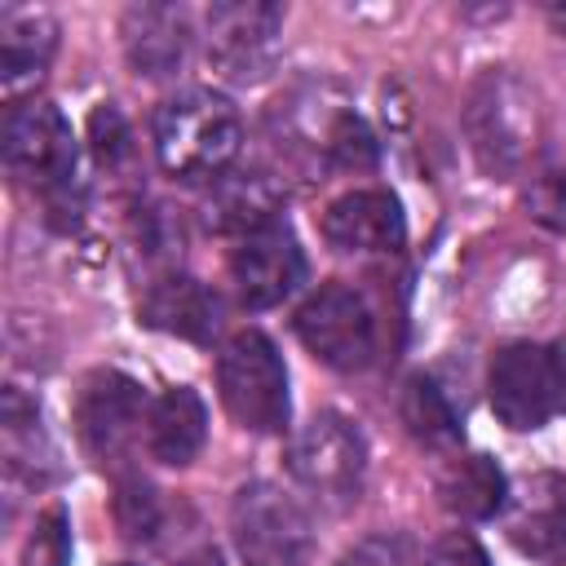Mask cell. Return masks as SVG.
Instances as JSON below:
<instances>
[{
	"label": "cell",
	"mask_w": 566,
	"mask_h": 566,
	"mask_svg": "<svg viewBox=\"0 0 566 566\" xmlns=\"http://www.w3.org/2000/svg\"><path fill=\"white\" fill-rule=\"evenodd\" d=\"M155 159L168 177L217 181L243 146V119L217 88H181L155 106Z\"/></svg>",
	"instance_id": "6da1fadb"
},
{
	"label": "cell",
	"mask_w": 566,
	"mask_h": 566,
	"mask_svg": "<svg viewBox=\"0 0 566 566\" xmlns=\"http://www.w3.org/2000/svg\"><path fill=\"white\" fill-rule=\"evenodd\" d=\"M0 150L9 172L31 186L44 208L57 212H80V186H75V133L66 124V115L53 102H22L9 106L4 115V133H0Z\"/></svg>",
	"instance_id": "7a4b0ae2"
},
{
	"label": "cell",
	"mask_w": 566,
	"mask_h": 566,
	"mask_svg": "<svg viewBox=\"0 0 566 566\" xmlns=\"http://www.w3.org/2000/svg\"><path fill=\"white\" fill-rule=\"evenodd\" d=\"M464 133L478 164L495 177H513L539 137L535 93L504 66H491L473 80L464 102Z\"/></svg>",
	"instance_id": "3957f363"
},
{
	"label": "cell",
	"mask_w": 566,
	"mask_h": 566,
	"mask_svg": "<svg viewBox=\"0 0 566 566\" xmlns=\"http://www.w3.org/2000/svg\"><path fill=\"white\" fill-rule=\"evenodd\" d=\"M217 394L239 429L248 433L287 429V416H292L287 367L265 332L243 327L217 349Z\"/></svg>",
	"instance_id": "277c9868"
},
{
	"label": "cell",
	"mask_w": 566,
	"mask_h": 566,
	"mask_svg": "<svg viewBox=\"0 0 566 566\" xmlns=\"http://www.w3.org/2000/svg\"><path fill=\"white\" fill-rule=\"evenodd\" d=\"M287 473L301 491H310L327 509L354 504L367 473V442L358 424L340 411L310 416L287 442Z\"/></svg>",
	"instance_id": "5b68a950"
},
{
	"label": "cell",
	"mask_w": 566,
	"mask_h": 566,
	"mask_svg": "<svg viewBox=\"0 0 566 566\" xmlns=\"http://www.w3.org/2000/svg\"><path fill=\"white\" fill-rule=\"evenodd\" d=\"M292 327H296L301 345L332 371H363L376 363V345H380L376 314H371L367 296L349 283L314 287L301 301Z\"/></svg>",
	"instance_id": "8992f818"
},
{
	"label": "cell",
	"mask_w": 566,
	"mask_h": 566,
	"mask_svg": "<svg viewBox=\"0 0 566 566\" xmlns=\"http://www.w3.org/2000/svg\"><path fill=\"white\" fill-rule=\"evenodd\" d=\"M230 539L243 566H305L310 517L274 482H248L230 500Z\"/></svg>",
	"instance_id": "52a82bcc"
},
{
	"label": "cell",
	"mask_w": 566,
	"mask_h": 566,
	"mask_svg": "<svg viewBox=\"0 0 566 566\" xmlns=\"http://www.w3.org/2000/svg\"><path fill=\"white\" fill-rule=\"evenodd\" d=\"M283 9L265 0H230L208 9L203 53L226 84H256L279 62Z\"/></svg>",
	"instance_id": "ba28073f"
},
{
	"label": "cell",
	"mask_w": 566,
	"mask_h": 566,
	"mask_svg": "<svg viewBox=\"0 0 566 566\" xmlns=\"http://www.w3.org/2000/svg\"><path fill=\"white\" fill-rule=\"evenodd\" d=\"M305 252L287 221H265L234 239L230 248V283L248 310L283 305L305 283Z\"/></svg>",
	"instance_id": "9c48e42d"
},
{
	"label": "cell",
	"mask_w": 566,
	"mask_h": 566,
	"mask_svg": "<svg viewBox=\"0 0 566 566\" xmlns=\"http://www.w3.org/2000/svg\"><path fill=\"white\" fill-rule=\"evenodd\" d=\"M486 402L495 420L513 433H535L553 420L557 394H553V367L548 349L531 340H513L491 358L486 371Z\"/></svg>",
	"instance_id": "30bf717a"
},
{
	"label": "cell",
	"mask_w": 566,
	"mask_h": 566,
	"mask_svg": "<svg viewBox=\"0 0 566 566\" xmlns=\"http://www.w3.org/2000/svg\"><path fill=\"white\" fill-rule=\"evenodd\" d=\"M146 394L124 371H93L75 394V433L97 464H115L146 424Z\"/></svg>",
	"instance_id": "8fae6325"
},
{
	"label": "cell",
	"mask_w": 566,
	"mask_h": 566,
	"mask_svg": "<svg viewBox=\"0 0 566 566\" xmlns=\"http://www.w3.org/2000/svg\"><path fill=\"white\" fill-rule=\"evenodd\" d=\"M504 535L526 557H562L566 553V473L539 469L509 486L504 500Z\"/></svg>",
	"instance_id": "7c38bea8"
},
{
	"label": "cell",
	"mask_w": 566,
	"mask_h": 566,
	"mask_svg": "<svg viewBox=\"0 0 566 566\" xmlns=\"http://www.w3.org/2000/svg\"><path fill=\"white\" fill-rule=\"evenodd\" d=\"M327 248L345 252V256H371V252H398L407 239V221H402V203L389 190H349L340 199H332L323 208L318 221Z\"/></svg>",
	"instance_id": "4fadbf2b"
},
{
	"label": "cell",
	"mask_w": 566,
	"mask_h": 566,
	"mask_svg": "<svg viewBox=\"0 0 566 566\" xmlns=\"http://www.w3.org/2000/svg\"><path fill=\"white\" fill-rule=\"evenodd\" d=\"M57 53V22L35 4H4L0 9V93L9 106H22L49 75Z\"/></svg>",
	"instance_id": "5bb4252c"
},
{
	"label": "cell",
	"mask_w": 566,
	"mask_h": 566,
	"mask_svg": "<svg viewBox=\"0 0 566 566\" xmlns=\"http://www.w3.org/2000/svg\"><path fill=\"white\" fill-rule=\"evenodd\" d=\"M124 35V57L137 75L146 80H168L186 66L190 57V18L177 4H133L119 22Z\"/></svg>",
	"instance_id": "9a60e30c"
},
{
	"label": "cell",
	"mask_w": 566,
	"mask_h": 566,
	"mask_svg": "<svg viewBox=\"0 0 566 566\" xmlns=\"http://www.w3.org/2000/svg\"><path fill=\"white\" fill-rule=\"evenodd\" d=\"M137 318L181 340H212L221 327V296L190 274H164L142 292Z\"/></svg>",
	"instance_id": "2e32d148"
},
{
	"label": "cell",
	"mask_w": 566,
	"mask_h": 566,
	"mask_svg": "<svg viewBox=\"0 0 566 566\" xmlns=\"http://www.w3.org/2000/svg\"><path fill=\"white\" fill-rule=\"evenodd\" d=\"M208 442V407L190 385L164 389L146 411V447L159 464H190Z\"/></svg>",
	"instance_id": "e0dca14e"
},
{
	"label": "cell",
	"mask_w": 566,
	"mask_h": 566,
	"mask_svg": "<svg viewBox=\"0 0 566 566\" xmlns=\"http://www.w3.org/2000/svg\"><path fill=\"white\" fill-rule=\"evenodd\" d=\"M283 190L265 177V172H221L217 181H208V199H203V221L221 234H248L265 221L279 217Z\"/></svg>",
	"instance_id": "ac0fdd59"
},
{
	"label": "cell",
	"mask_w": 566,
	"mask_h": 566,
	"mask_svg": "<svg viewBox=\"0 0 566 566\" xmlns=\"http://www.w3.org/2000/svg\"><path fill=\"white\" fill-rule=\"evenodd\" d=\"M438 500L447 513H455L464 522H486V517L504 513L509 478L491 455H482V451L460 455L455 451L438 473Z\"/></svg>",
	"instance_id": "d6986e66"
},
{
	"label": "cell",
	"mask_w": 566,
	"mask_h": 566,
	"mask_svg": "<svg viewBox=\"0 0 566 566\" xmlns=\"http://www.w3.org/2000/svg\"><path fill=\"white\" fill-rule=\"evenodd\" d=\"M398 416L407 424V433L429 447V451H455L460 447V416L451 407V398L429 380V376H411L402 385L398 398Z\"/></svg>",
	"instance_id": "ffe728a7"
},
{
	"label": "cell",
	"mask_w": 566,
	"mask_h": 566,
	"mask_svg": "<svg viewBox=\"0 0 566 566\" xmlns=\"http://www.w3.org/2000/svg\"><path fill=\"white\" fill-rule=\"evenodd\" d=\"M0 420H4V469H9V478L40 482L44 478L40 464L53 455L49 442H44V429H40V407L18 385H9L4 389Z\"/></svg>",
	"instance_id": "44dd1931"
},
{
	"label": "cell",
	"mask_w": 566,
	"mask_h": 566,
	"mask_svg": "<svg viewBox=\"0 0 566 566\" xmlns=\"http://www.w3.org/2000/svg\"><path fill=\"white\" fill-rule=\"evenodd\" d=\"M22 566H71V517L62 504L35 513L22 539Z\"/></svg>",
	"instance_id": "7402d4cb"
},
{
	"label": "cell",
	"mask_w": 566,
	"mask_h": 566,
	"mask_svg": "<svg viewBox=\"0 0 566 566\" xmlns=\"http://www.w3.org/2000/svg\"><path fill=\"white\" fill-rule=\"evenodd\" d=\"M88 142H93V155H97V164H102L106 172H115V168H124V164L133 159L128 119H124L111 102H102V106L93 111V119H88Z\"/></svg>",
	"instance_id": "603a6c76"
},
{
	"label": "cell",
	"mask_w": 566,
	"mask_h": 566,
	"mask_svg": "<svg viewBox=\"0 0 566 566\" xmlns=\"http://www.w3.org/2000/svg\"><path fill=\"white\" fill-rule=\"evenodd\" d=\"M526 217L553 234H566V164L544 168L526 186Z\"/></svg>",
	"instance_id": "cb8c5ba5"
},
{
	"label": "cell",
	"mask_w": 566,
	"mask_h": 566,
	"mask_svg": "<svg viewBox=\"0 0 566 566\" xmlns=\"http://www.w3.org/2000/svg\"><path fill=\"white\" fill-rule=\"evenodd\" d=\"M115 522L124 531V539H150L159 526V509H155V491L142 478H124L119 495H115Z\"/></svg>",
	"instance_id": "d4e9b609"
},
{
	"label": "cell",
	"mask_w": 566,
	"mask_h": 566,
	"mask_svg": "<svg viewBox=\"0 0 566 566\" xmlns=\"http://www.w3.org/2000/svg\"><path fill=\"white\" fill-rule=\"evenodd\" d=\"M336 566H420L416 544L398 531H376L367 539H358L354 548H345V557Z\"/></svg>",
	"instance_id": "484cf974"
},
{
	"label": "cell",
	"mask_w": 566,
	"mask_h": 566,
	"mask_svg": "<svg viewBox=\"0 0 566 566\" xmlns=\"http://www.w3.org/2000/svg\"><path fill=\"white\" fill-rule=\"evenodd\" d=\"M420 566H491V557L469 531H447L424 548Z\"/></svg>",
	"instance_id": "4316f807"
},
{
	"label": "cell",
	"mask_w": 566,
	"mask_h": 566,
	"mask_svg": "<svg viewBox=\"0 0 566 566\" xmlns=\"http://www.w3.org/2000/svg\"><path fill=\"white\" fill-rule=\"evenodd\" d=\"M548 367H553V394H557V411H566V340L548 345Z\"/></svg>",
	"instance_id": "83f0119b"
},
{
	"label": "cell",
	"mask_w": 566,
	"mask_h": 566,
	"mask_svg": "<svg viewBox=\"0 0 566 566\" xmlns=\"http://www.w3.org/2000/svg\"><path fill=\"white\" fill-rule=\"evenodd\" d=\"M177 566H226V557H221L217 548H195V553H186Z\"/></svg>",
	"instance_id": "f1b7e54d"
},
{
	"label": "cell",
	"mask_w": 566,
	"mask_h": 566,
	"mask_svg": "<svg viewBox=\"0 0 566 566\" xmlns=\"http://www.w3.org/2000/svg\"><path fill=\"white\" fill-rule=\"evenodd\" d=\"M548 18H553V27L566 35V4H553V9H548Z\"/></svg>",
	"instance_id": "f546056e"
},
{
	"label": "cell",
	"mask_w": 566,
	"mask_h": 566,
	"mask_svg": "<svg viewBox=\"0 0 566 566\" xmlns=\"http://www.w3.org/2000/svg\"><path fill=\"white\" fill-rule=\"evenodd\" d=\"M557 566H566V553H562V557H557Z\"/></svg>",
	"instance_id": "4dcf8cb0"
},
{
	"label": "cell",
	"mask_w": 566,
	"mask_h": 566,
	"mask_svg": "<svg viewBox=\"0 0 566 566\" xmlns=\"http://www.w3.org/2000/svg\"><path fill=\"white\" fill-rule=\"evenodd\" d=\"M119 566H133V562H119Z\"/></svg>",
	"instance_id": "1f68e13d"
}]
</instances>
